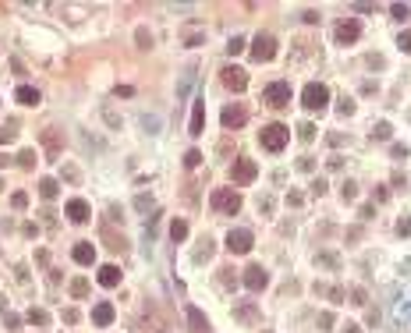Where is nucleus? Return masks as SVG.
Returning a JSON list of instances; mask_svg holds the SVG:
<instances>
[{"label": "nucleus", "instance_id": "nucleus-1", "mask_svg": "<svg viewBox=\"0 0 411 333\" xmlns=\"http://www.w3.org/2000/svg\"><path fill=\"white\" fill-rule=\"evenodd\" d=\"M302 106L312 110V114H322L326 106H330V89H326L322 82H308L305 92H302Z\"/></svg>", "mask_w": 411, "mask_h": 333}, {"label": "nucleus", "instance_id": "nucleus-2", "mask_svg": "<svg viewBox=\"0 0 411 333\" xmlns=\"http://www.w3.org/2000/svg\"><path fill=\"white\" fill-rule=\"evenodd\" d=\"M287 142H291V128H284V124H266V128L259 132V146L266 152H280Z\"/></svg>", "mask_w": 411, "mask_h": 333}, {"label": "nucleus", "instance_id": "nucleus-3", "mask_svg": "<svg viewBox=\"0 0 411 333\" xmlns=\"http://www.w3.org/2000/svg\"><path fill=\"white\" fill-rule=\"evenodd\" d=\"M210 202H213L216 213H227V216H234V213L241 210V195H238L234 188H216V192L210 195Z\"/></svg>", "mask_w": 411, "mask_h": 333}, {"label": "nucleus", "instance_id": "nucleus-4", "mask_svg": "<svg viewBox=\"0 0 411 333\" xmlns=\"http://www.w3.org/2000/svg\"><path fill=\"white\" fill-rule=\"evenodd\" d=\"M276 57V39L270 36V32H259L256 39H252V60H259V64H270Z\"/></svg>", "mask_w": 411, "mask_h": 333}, {"label": "nucleus", "instance_id": "nucleus-5", "mask_svg": "<svg viewBox=\"0 0 411 333\" xmlns=\"http://www.w3.org/2000/svg\"><path fill=\"white\" fill-rule=\"evenodd\" d=\"M256 178H259L256 160H244V156H241V160H234V166H230V181H234V184H241V188H244V184H252Z\"/></svg>", "mask_w": 411, "mask_h": 333}, {"label": "nucleus", "instance_id": "nucleus-6", "mask_svg": "<svg viewBox=\"0 0 411 333\" xmlns=\"http://www.w3.org/2000/svg\"><path fill=\"white\" fill-rule=\"evenodd\" d=\"M252 244H256V238H252V230H244V227H238V230L227 234V252L230 256H248Z\"/></svg>", "mask_w": 411, "mask_h": 333}, {"label": "nucleus", "instance_id": "nucleus-7", "mask_svg": "<svg viewBox=\"0 0 411 333\" xmlns=\"http://www.w3.org/2000/svg\"><path fill=\"white\" fill-rule=\"evenodd\" d=\"M262 100H266V106H273V110L291 106V86H287V82H273V86L262 92Z\"/></svg>", "mask_w": 411, "mask_h": 333}, {"label": "nucleus", "instance_id": "nucleus-8", "mask_svg": "<svg viewBox=\"0 0 411 333\" xmlns=\"http://www.w3.org/2000/svg\"><path fill=\"white\" fill-rule=\"evenodd\" d=\"M220 120H224L227 132H238V128H244V120H248V106H244V103H230V106H224Z\"/></svg>", "mask_w": 411, "mask_h": 333}, {"label": "nucleus", "instance_id": "nucleus-9", "mask_svg": "<svg viewBox=\"0 0 411 333\" xmlns=\"http://www.w3.org/2000/svg\"><path fill=\"white\" fill-rule=\"evenodd\" d=\"M358 36H362V25H358L354 18H340V22H337V28H334V39H337V46H351Z\"/></svg>", "mask_w": 411, "mask_h": 333}, {"label": "nucleus", "instance_id": "nucleus-10", "mask_svg": "<svg viewBox=\"0 0 411 333\" xmlns=\"http://www.w3.org/2000/svg\"><path fill=\"white\" fill-rule=\"evenodd\" d=\"M220 78H224V86L230 92H244V89H248V71H241V68H224Z\"/></svg>", "mask_w": 411, "mask_h": 333}, {"label": "nucleus", "instance_id": "nucleus-11", "mask_svg": "<svg viewBox=\"0 0 411 333\" xmlns=\"http://www.w3.org/2000/svg\"><path fill=\"white\" fill-rule=\"evenodd\" d=\"M244 287H248V290H256V294H259V290H266L270 287V273L262 270V266H248V270H244Z\"/></svg>", "mask_w": 411, "mask_h": 333}, {"label": "nucleus", "instance_id": "nucleus-12", "mask_svg": "<svg viewBox=\"0 0 411 333\" xmlns=\"http://www.w3.org/2000/svg\"><path fill=\"white\" fill-rule=\"evenodd\" d=\"M39 142L46 146L50 160H57V156H60V149H64V132H57V128H46L43 135H39Z\"/></svg>", "mask_w": 411, "mask_h": 333}, {"label": "nucleus", "instance_id": "nucleus-13", "mask_svg": "<svg viewBox=\"0 0 411 333\" xmlns=\"http://www.w3.org/2000/svg\"><path fill=\"white\" fill-rule=\"evenodd\" d=\"M64 213H68V220H71V224H86V220L92 216V210H89V202H86V198H71Z\"/></svg>", "mask_w": 411, "mask_h": 333}, {"label": "nucleus", "instance_id": "nucleus-14", "mask_svg": "<svg viewBox=\"0 0 411 333\" xmlns=\"http://www.w3.org/2000/svg\"><path fill=\"white\" fill-rule=\"evenodd\" d=\"M114 319H117V308H114L110 302H96V305H92V322H96V326H110Z\"/></svg>", "mask_w": 411, "mask_h": 333}, {"label": "nucleus", "instance_id": "nucleus-15", "mask_svg": "<svg viewBox=\"0 0 411 333\" xmlns=\"http://www.w3.org/2000/svg\"><path fill=\"white\" fill-rule=\"evenodd\" d=\"M71 256H74L78 266H92V262H96V244H92V241H78Z\"/></svg>", "mask_w": 411, "mask_h": 333}, {"label": "nucleus", "instance_id": "nucleus-16", "mask_svg": "<svg viewBox=\"0 0 411 333\" xmlns=\"http://www.w3.org/2000/svg\"><path fill=\"white\" fill-rule=\"evenodd\" d=\"M184 316H188V326H192V333H210V330H213V326H210V319H206V316H202L195 305H188V312H184Z\"/></svg>", "mask_w": 411, "mask_h": 333}, {"label": "nucleus", "instance_id": "nucleus-17", "mask_svg": "<svg viewBox=\"0 0 411 333\" xmlns=\"http://www.w3.org/2000/svg\"><path fill=\"white\" fill-rule=\"evenodd\" d=\"M234 319H241V322H259V308H256L252 302H238V305H234Z\"/></svg>", "mask_w": 411, "mask_h": 333}, {"label": "nucleus", "instance_id": "nucleus-18", "mask_svg": "<svg viewBox=\"0 0 411 333\" xmlns=\"http://www.w3.org/2000/svg\"><path fill=\"white\" fill-rule=\"evenodd\" d=\"M188 132H192L195 138L206 132V103H195V106H192V128H188Z\"/></svg>", "mask_w": 411, "mask_h": 333}, {"label": "nucleus", "instance_id": "nucleus-19", "mask_svg": "<svg viewBox=\"0 0 411 333\" xmlns=\"http://www.w3.org/2000/svg\"><path fill=\"white\" fill-rule=\"evenodd\" d=\"M103 241H106L110 252H124V248H128L124 234H114V230H110V224H103Z\"/></svg>", "mask_w": 411, "mask_h": 333}, {"label": "nucleus", "instance_id": "nucleus-20", "mask_svg": "<svg viewBox=\"0 0 411 333\" xmlns=\"http://www.w3.org/2000/svg\"><path fill=\"white\" fill-rule=\"evenodd\" d=\"M14 100L22 103V106H39V89H32V86H18V92H14Z\"/></svg>", "mask_w": 411, "mask_h": 333}, {"label": "nucleus", "instance_id": "nucleus-21", "mask_svg": "<svg viewBox=\"0 0 411 333\" xmlns=\"http://www.w3.org/2000/svg\"><path fill=\"white\" fill-rule=\"evenodd\" d=\"M100 284H103V287H117V284H120V270H117L114 262H110V266H100Z\"/></svg>", "mask_w": 411, "mask_h": 333}, {"label": "nucleus", "instance_id": "nucleus-22", "mask_svg": "<svg viewBox=\"0 0 411 333\" xmlns=\"http://www.w3.org/2000/svg\"><path fill=\"white\" fill-rule=\"evenodd\" d=\"M57 192H60V184H57L54 178H43V181H39V195H43L46 202H50V198H57Z\"/></svg>", "mask_w": 411, "mask_h": 333}, {"label": "nucleus", "instance_id": "nucleus-23", "mask_svg": "<svg viewBox=\"0 0 411 333\" xmlns=\"http://www.w3.org/2000/svg\"><path fill=\"white\" fill-rule=\"evenodd\" d=\"M390 135H394V128H390L386 120H380L376 128H372V142H390Z\"/></svg>", "mask_w": 411, "mask_h": 333}, {"label": "nucleus", "instance_id": "nucleus-24", "mask_svg": "<svg viewBox=\"0 0 411 333\" xmlns=\"http://www.w3.org/2000/svg\"><path fill=\"white\" fill-rule=\"evenodd\" d=\"M86 294H89V280H86V276L71 280V298H86Z\"/></svg>", "mask_w": 411, "mask_h": 333}, {"label": "nucleus", "instance_id": "nucleus-25", "mask_svg": "<svg viewBox=\"0 0 411 333\" xmlns=\"http://www.w3.org/2000/svg\"><path fill=\"white\" fill-rule=\"evenodd\" d=\"M170 238H174V244L184 241V238H188V224H184V220H174V224H170Z\"/></svg>", "mask_w": 411, "mask_h": 333}, {"label": "nucleus", "instance_id": "nucleus-26", "mask_svg": "<svg viewBox=\"0 0 411 333\" xmlns=\"http://www.w3.org/2000/svg\"><path fill=\"white\" fill-rule=\"evenodd\" d=\"M213 256V241L210 238H202V244L195 248V262H202V259H210Z\"/></svg>", "mask_w": 411, "mask_h": 333}, {"label": "nucleus", "instance_id": "nucleus-27", "mask_svg": "<svg viewBox=\"0 0 411 333\" xmlns=\"http://www.w3.org/2000/svg\"><path fill=\"white\" fill-rule=\"evenodd\" d=\"M192 82H195V64L184 71V82H181V89H178V100H184L188 96V89H192Z\"/></svg>", "mask_w": 411, "mask_h": 333}, {"label": "nucleus", "instance_id": "nucleus-28", "mask_svg": "<svg viewBox=\"0 0 411 333\" xmlns=\"http://www.w3.org/2000/svg\"><path fill=\"white\" fill-rule=\"evenodd\" d=\"M340 198H344V202H354V198H358V184H354V181H344V184H340Z\"/></svg>", "mask_w": 411, "mask_h": 333}, {"label": "nucleus", "instance_id": "nucleus-29", "mask_svg": "<svg viewBox=\"0 0 411 333\" xmlns=\"http://www.w3.org/2000/svg\"><path fill=\"white\" fill-rule=\"evenodd\" d=\"M28 322H32V326H46V322H50V316H46L43 308H28Z\"/></svg>", "mask_w": 411, "mask_h": 333}, {"label": "nucleus", "instance_id": "nucleus-30", "mask_svg": "<svg viewBox=\"0 0 411 333\" xmlns=\"http://www.w3.org/2000/svg\"><path fill=\"white\" fill-rule=\"evenodd\" d=\"M135 43H138L142 50H149V46H152V32H149V28H138V32H135Z\"/></svg>", "mask_w": 411, "mask_h": 333}, {"label": "nucleus", "instance_id": "nucleus-31", "mask_svg": "<svg viewBox=\"0 0 411 333\" xmlns=\"http://www.w3.org/2000/svg\"><path fill=\"white\" fill-rule=\"evenodd\" d=\"M142 128H146L149 135H156V132H160V117H156V114H146V117H142Z\"/></svg>", "mask_w": 411, "mask_h": 333}, {"label": "nucleus", "instance_id": "nucleus-32", "mask_svg": "<svg viewBox=\"0 0 411 333\" xmlns=\"http://www.w3.org/2000/svg\"><path fill=\"white\" fill-rule=\"evenodd\" d=\"M298 138H302V142H312V138H316V124H308V120L298 124Z\"/></svg>", "mask_w": 411, "mask_h": 333}, {"label": "nucleus", "instance_id": "nucleus-33", "mask_svg": "<svg viewBox=\"0 0 411 333\" xmlns=\"http://www.w3.org/2000/svg\"><path fill=\"white\" fill-rule=\"evenodd\" d=\"M198 163H202V152H198V149H188V152H184V166H188V170H195Z\"/></svg>", "mask_w": 411, "mask_h": 333}, {"label": "nucleus", "instance_id": "nucleus-34", "mask_svg": "<svg viewBox=\"0 0 411 333\" xmlns=\"http://www.w3.org/2000/svg\"><path fill=\"white\" fill-rule=\"evenodd\" d=\"M227 54H230V57H238V54H244V39H241V36H234V39H230V43H227Z\"/></svg>", "mask_w": 411, "mask_h": 333}, {"label": "nucleus", "instance_id": "nucleus-35", "mask_svg": "<svg viewBox=\"0 0 411 333\" xmlns=\"http://www.w3.org/2000/svg\"><path fill=\"white\" fill-rule=\"evenodd\" d=\"M14 124H4V128H0V146H8V142H14Z\"/></svg>", "mask_w": 411, "mask_h": 333}, {"label": "nucleus", "instance_id": "nucleus-36", "mask_svg": "<svg viewBox=\"0 0 411 333\" xmlns=\"http://www.w3.org/2000/svg\"><path fill=\"white\" fill-rule=\"evenodd\" d=\"M390 14H394L397 22H404V18L411 14V8H408V4H390Z\"/></svg>", "mask_w": 411, "mask_h": 333}, {"label": "nucleus", "instance_id": "nucleus-37", "mask_svg": "<svg viewBox=\"0 0 411 333\" xmlns=\"http://www.w3.org/2000/svg\"><path fill=\"white\" fill-rule=\"evenodd\" d=\"M337 114H344V117H351V114H354V100H351V96H344V100L337 103Z\"/></svg>", "mask_w": 411, "mask_h": 333}, {"label": "nucleus", "instance_id": "nucleus-38", "mask_svg": "<svg viewBox=\"0 0 411 333\" xmlns=\"http://www.w3.org/2000/svg\"><path fill=\"white\" fill-rule=\"evenodd\" d=\"M334 322H337V319H334V312H322V316H319V333L334 330Z\"/></svg>", "mask_w": 411, "mask_h": 333}, {"label": "nucleus", "instance_id": "nucleus-39", "mask_svg": "<svg viewBox=\"0 0 411 333\" xmlns=\"http://www.w3.org/2000/svg\"><path fill=\"white\" fill-rule=\"evenodd\" d=\"M18 163L25 166V170H32V166H36V152H32V149H25V152L18 156Z\"/></svg>", "mask_w": 411, "mask_h": 333}, {"label": "nucleus", "instance_id": "nucleus-40", "mask_svg": "<svg viewBox=\"0 0 411 333\" xmlns=\"http://www.w3.org/2000/svg\"><path fill=\"white\" fill-rule=\"evenodd\" d=\"M11 206H14V210H25V206H28V195H25V192H14V195H11Z\"/></svg>", "mask_w": 411, "mask_h": 333}, {"label": "nucleus", "instance_id": "nucleus-41", "mask_svg": "<svg viewBox=\"0 0 411 333\" xmlns=\"http://www.w3.org/2000/svg\"><path fill=\"white\" fill-rule=\"evenodd\" d=\"M397 46H400L404 54H411V28H408V32H400V39H397Z\"/></svg>", "mask_w": 411, "mask_h": 333}, {"label": "nucleus", "instance_id": "nucleus-42", "mask_svg": "<svg viewBox=\"0 0 411 333\" xmlns=\"http://www.w3.org/2000/svg\"><path fill=\"white\" fill-rule=\"evenodd\" d=\"M202 39H206V32H188L184 43H188V46H202Z\"/></svg>", "mask_w": 411, "mask_h": 333}, {"label": "nucleus", "instance_id": "nucleus-43", "mask_svg": "<svg viewBox=\"0 0 411 333\" xmlns=\"http://www.w3.org/2000/svg\"><path fill=\"white\" fill-rule=\"evenodd\" d=\"M259 213H266V216L273 213V198H270V195H262V198H259Z\"/></svg>", "mask_w": 411, "mask_h": 333}, {"label": "nucleus", "instance_id": "nucleus-44", "mask_svg": "<svg viewBox=\"0 0 411 333\" xmlns=\"http://www.w3.org/2000/svg\"><path fill=\"white\" fill-rule=\"evenodd\" d=\"M351 305H368V302H365V290H362V287H354V290H351Z\"/></svg>", "mask_w": 411, "mask_h": 333}, {"label": "nucleus", "instance_id": "nucleus-45", "mask_svg": "<svg viewBox=\"0 0 411 333\" xmlns=\"http://www.w3.org/2000/svg\"><path fill=\"white\" fill-rule=\"evenodd\" d=\"M135 206L146 213V210H152V198H149V195H138V198H135Z\"/></svg>", "mask_w": 411, "mask_h": 333}, {"label": "nucleus", "instance_id": "nucleus-46", "mask_svg": "<svg viewBox=\"0 0 411 333\" xmlns=\"http://www.w3.org/2000/svg\"><path fill=\"white\" fill-rule=\"evenodd\" d=\"M319 262H322V266H340V259H337V256H330V252H322V256H319Z\"/></svg>", "mask_w": 411, "mask_h": 333}, {"label": "nucleus", "instance_id": "nucleus-47", "mask_svg": "<svg viewBox=\"0 0 411 333\" xmlns=\"http://www.w3.org/2000/svg\"><path fill=\"white\" fill-rule=\"evenodd\" d=\"M103 117H106V124H110V128H120V117H117L114 110H103Z\"/></svg>", "mask_w": 411, "mask_h": 333}, {"label": "nucleus", "instance_id": "nucleus-48", "mask_svg": "<svg viewBox=\"0 0 411 333\" xmlns=\"http://www.w3.org/2000/svg\"><path fill=\"white\" fill-rule=\"evenodd\" d=\"M326 294L334 298V305H340V302H344V290H340V287H330V290H326Z\"/></svg>", "mask_w": 411, "mask_h": 333}, {"label": "nucleus", "instance_id": "nucleus-49", "mask_svg": "<svg viewBox=\"0 0 411 333\" xmlns=\"http://www.w3.org/2000/svg\"><path fill=\"white\" fill-rule=\"evenodd\" d=\"M302 22H305V25H316V22H319V11H305Z\"/></svg>", "mask_w": 411, "mask_h": 333}, {"label": "nucleus", "instance_id": "nucleus-50", "mask_svg": "<svg viewBox=\"0 0 411 333\" xmlns=\"http://www.w3.org/2000/svg\"><path fill=\"white\" fill-rule=\"evenodd\" d=\"M312 195H326V181H322V178L312 181Z\"/></svg>", "mask_w": 411, "mask_h": 333}, {"label": "nucleus", "instance_id": "nucleus-51", "mask_svg": "<svg viewBox=\"0 0 411 333\" xmlns=\"http://www.w3.org/2000/svg\"><path fill=\"white\" fill-rule=\"evenodd\" d=\"M302 202H305V198H302L298 192H287V206H302Z\"/></svg>", "mask_w": 411, "mask_h": 333}, {"label": "nucleus", "instance_id": "nucleus-52", "mask_svg": "<svg viewBox=\"0 0 411 333\" xmlns=\"http://www.w3.org/2000/svg\"><path fill=\"white\" fill-rule=\"evenodd\" d=\"M390 152H394V156H397V160H408V146H394V149H390Z\"/></svg>", "mask_w": 411, "mask_h": 333}, {"label": "nucleus", "instance_id": "nucleus-53", "mask_svg": "<svg viewBox=\"0 0 411 333\" xmlns=\"http://www.w3.org/2000/svg\"><path fill=\"white\" fill-rule=\"evenodd\" d=\"M397 234H400V238L411 234V220H400V224H397Z\"/></svg>", "mask_w": 411, "mask_h": 333}, {"label": "nucleus", "instance_id": "nucleus-54", "mask_svg": "<svg viewBox=\"0 0 411 333\" xmlns=\"http://www.w3.org/2000/svg\"><path fill=\"white\" fill-rule=\"evenodd\" d=\"M340 333H362V326H358V322H344Z\"/></svg>", "mask_w": 411, "mask_h": 333}, {"label": "nucleus", "instance_id": "nucleus-55", "mask_svg": "<svg viewBox=\"0 0 411 333\" xmlns=\"http://www.w3.org/2000/svg\"><path fill=\"white\" fill-rule=\"evenodd\" d=\"M0 192H4V181H0Z\"/></svg>", "mask_w": 411, "mask_h": 333}, {"label": "nucleus", "instance_id": "nucleus-56", "mask_svg": "<svg viewBox=\"0 0 411 333\" xmlns=\"http://www.w3.org/2000/svg\"><path fill=\"white\" fill-rule=\"evenodd\" d=\"M262 333H273V330H262Z\"/></svg>", "mask_w": 411, "mask_h": 333}]
</instances>
